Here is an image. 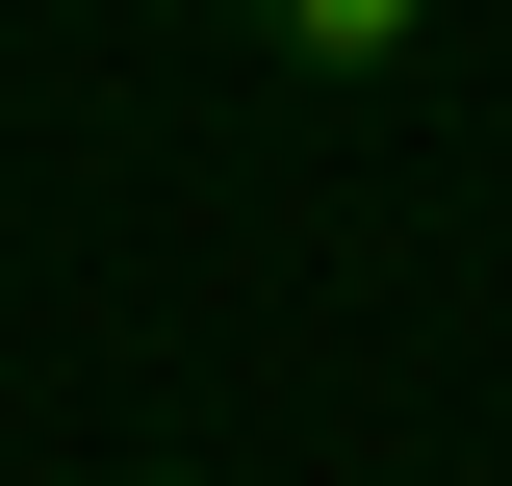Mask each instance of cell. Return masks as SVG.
Wrapping results in <instances>:
<instances>
[{"label":"cell","mask_w":512,"mask_h":486,"mask_svg":"<svg viewBox=\"0 0 512 486\" xmlns=\"http://www.w3.org/2000/svg\"><path fill=\"white\" fill-rule=\"evenodd\" d=\"M410 26H436V0H256V52H282V77H384Z\"/></svg>","instance_id":"1"},{"label":"cell","mask_w":512,"mask_h":486,"mask_svg":"<svg viewBox=\"0 0 512 486\" xmlns=\"http://www.w3.org/2000/svg\"><path fill=\"white\" fill-rule=\"evenodd\" d=\"M154 486H180V461H154Z\"/></svg>","instance_id":"2"}]
</instances>
